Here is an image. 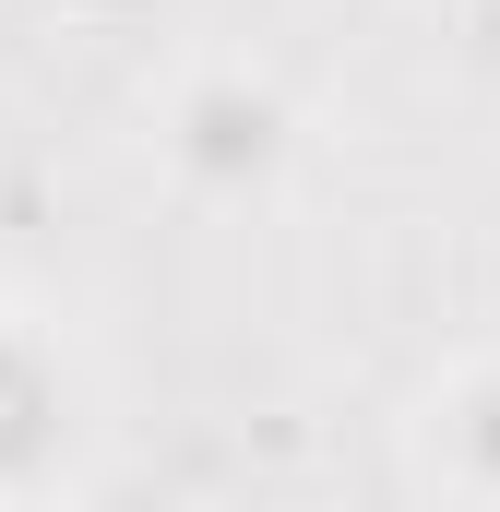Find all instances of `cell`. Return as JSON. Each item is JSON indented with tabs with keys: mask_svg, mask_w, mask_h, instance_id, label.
Wrapping results in <instances>:
<instances>
[{
	"mask_svg": "<svg viewBox=\"0 0 500 512\" xmlns=\"http://www.w3.org/2000/svg\"><path fill=\"white\" fill-rule=\"evenodd\" d=\"M155 143H167L179 191H203V203H250V191L286 179V155H298V108H286L262 72H191V84L167 96Z\"/></svg>",
	"mask_w": 500,
	"mask_h": 512,
	"instance_id": "obj_1",
	"label": "cell"
},
{
	"mask_svg": "<svg viewBox=\"0 0 500 512\" xmlns=\"http://www.w3.org/2000/svg\"><path fill=\"white\" fill-rule=\"evenodd\" d=\"M417 453H429V477H453V489H489V501H500V358L453 370V393H429V429H417Z\"/></svg>",
	"mask_w": 500,
	"mask_h": 512,
	"instance_id": "obj_2",
	"label": "cell"
},
{
	"mask_svg": "<svg viewBox=\"0 0 500 512\" xmlns=\"http://www.w3.org/2000/svg\"><path fill=\"white\" fill-rule=\"evenodd\" d=\"M60 370H48V346L36 334H12L0 322V489H24L48 453H60Z\"/></svg>",
	"mask_w": 500,
	"mask_h": 512,
	"instance_id": "obj_3",
	"label": "cell"
}]
</instances>
